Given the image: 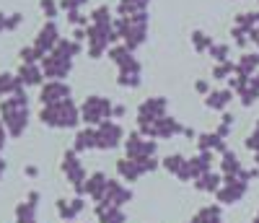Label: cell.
<instances>
[{
	"instance_id": "6",
	"label": "cell",
	"mask_w": 259,
	"mask_h": 223,
	"mask_svg": "<svg viewBox=\"0 0 259 223\" xmlns=\"http://www.w3.org/2000/svg\"><path fill=\"white\" fill-rule=\"evenodd\" d=\"M246 190H249V182H244L241 176H223V184L215 192V197H218V203H223V205H236L244 200Z\"/></svg>"
},
{
	"instance_id": "40",
	"label": "cell",
	"mask_w": 259,
	"mask_h": 223,
	"mask_svg": "<svg viewBox=\"0 0 259 223\" xmlns=\"http://www.w3.org/2000/svg\"><path fill=\"white\" fill-rule=\"evenodd\" d=\"M21 18H24V16H18V13H11V16L6 18V31H13V29H18Z\"/></svg>"
},
{
	"instance_id": "47",
	"label": "cell",
	"mask_w": 259,
	"mask_h": 223,
	"mask_svg": "<svg viewBox=\"0 0 259 223\" xmlns=\"http://www.w3.org/2000/svg\"><path fill=\"white\" fill-rule=\"evenodd\" d=\"M6 174V161H3V156H0V176Z\"/></svg>"
},
{
	"instance_id": "42",
	"label": "cell",
	"mask_w": 259,
	"mask_h": 223,
	"mask_svg": "<svg viewBox=\"0 0 259 223\" xmlns=\"http://www.w3.org/2000/svg\"><path fill=\"white\" fill-rule=\"evenodd\" d=\"M194 88H197L200 94H210V83L207 81H197V83H194Z\"/></svg>"
},
{
	"instance_id": "11",
	"label": "cell",
	"mask_w": 259,
	"mask_h": 223,
	"mask_svg": "<svg viewBox=\"0 0 259 223\" xmlns=\"http://www.w3.org/2000/svg\"><path fill=\"white\" fill-rule=\"evenodd\" d=\"M60 29H57V24L55 21H47L45 26L39 29V34H36V42H34V47L39 50V55L41 57H47L50 52H55V47L60 44Z\"/></svg>"
},
{
	"instance_id": "21",
	"label": "cell",
	"mask_w": 259,
	"mask_h": 223,
	"mask_svg": "<svg viewBox=\"0 0 259 223\" xmlns=\"http://www.w3.org/2000/svg\"><path fill=\"white\" fill-rule=\"evenodd\" d=\"M117 174H119L122 182H138L143 176V169H140V164L135 159H127L124 156V159L117 161Z\"/></svg>"
},
{
	"instance_id": "20",
	"label": "cell",
	"mask_w": 259,
	"mask_h": 223,
	"mask_svg": "<svg viewBox=\"0 0 259 223\" xmlns=\"http://www.w3.org/2000/svg\"><path fill=\"white\" fill-rule=\"evenodd\" d=\"M85 203H83V197H73V200H57V213L62 220H75L80 213H83Z\"/></svg>"
},
{
	"instance_id": "1",
	"label": "cell",
	"mask_w": 259,
	"mask_h": 223,
	"mask_svg": "<svg viewBox=\"0 0 259 223\" xmlns=\"http://www.w3.org/2000/svg\"><path fill=\"white\" fill-rule=\"evenodd\" d=\"M0 117H3V125H6L11 138L24 135L26 125H29V99H26V94L18 91V94L0 101Z\"/></svg>"
},
{
	"instance_id": "41",
	"label": "cell",
	"mask_w": 259,
	"mask_h": 223,
	"mask_svg": "<svg viewBox=\"0 0 259 223\" xmlns=\"http://www.w3.org/2000/svg\"><path fill=\"white\" fill-rule=\"evenodd\" d=\"M68 21H70V24H75V26H85V16L80 11H70L68 13Z\"/></svg>"
},
{
	"instance_id": "31",
	"label": "cell",
	"mask_w": 259,
	"mask_h": 223,
	"mask_svg": "<svg viewBox=\"0 0 259 223\" xmlns=\"http://www.w3.org/2000/svg\"><path fill=\"white\" fill-rule=\"evenodd\" d=\"M55 52L73 60L75 55H80V42H75V39H60V44L55 47Z\"/></svg>"
},
{
	"instance_id": "45",
	"label": "cell",
	"mask_w": 259,
	"mask_h": 223,
	"mask_svg": "<svg viewBox=\"0 0 259 223\" xmlns=\"http://www.w3.org/2000/svg\"><path fill=\"white\" fill-rule=\"evenodd\" d=\"M24 171H26V176H36V174H39V169H36V166H26Z\"/></svg>"
},
{
	"instance_id": "16",
	"label": "cell",
	"mask_w": 259,
	"mask_h": 223,
	"mask_svg": "<svg viewBox=\"0 0 259 223\" xmlns=\"http://www.w3.org/2000/svg\"><path fill=\"white\" fill-rule=\"evenodd\" d=\"M140 76H143V68H140V62L133 57V60H127L124 65H119L117 83L124 86V88H138L140 86Z\"/></svg>"
},
{
	"instance_id": "22",
	"label": "cell",
	"mask_w": 259,
	"mask_h": 223,
	"mask_svg": "<svg viewBox=\"0 0 259 223\" xmlns=\"http://www.w3.org/2000/svg\"><path fill=\"white\" fill-rule=\"evenodd\" d=\"M18 78L24 86H39L41 78H45V70H41V65H36V62H21Z\"/></svg>"
},
{
	"instance_id": "13",
	"label": "cell",
	"mask_w": 259,
	"mask_h": 223,
	"mask_svg": "<svg viewBox=\"0 0 259 223\" xmlns=\"http://www.w3.org/2000/svg\"><path fill=\"white\" fill-rule=\"evenodd\" d=\"M36 210H39V192L31 190L16 205V223H36Z\"/></svg>"
},
{
	"instance_id": "36",
	"label": "cell",
	"mask_w": 259,
	"mask_h": 223,
	"mask_svg": "<svg viewBox=\"0 0 259 223\" xmlns=\"http://www.w3.org/2000/svg\"><path fill=\"white\" fill-rule=\"evenodd\" d=\"M210 57L218 60V62H226L228 60V44H212V47H210Z\"/></svg>"
},
{
	"instance_id": "9",
	"label": "cell",
	"mask_w": 259,
	"mask_h": 223,
	"mask_svg": "<svg viewBox=\"0 0 259 223\" xmlns=\"http://www.w3.org/2000/svg\"><path fill=\"white\" fill-rule=\"evenodd\" d=\"M70 65H73L70 57H62L57 52H50L47 57H41V70H45V78L50 81H62L70 73Z\"/></svg>"
},
{
	"instance_id": "25",
	"label": "cell",
	"mask_w": 259,
	"mask_h": 223,
	"mask_svg": "<svg viewBox=\"0 0 259 223\" xmlns=\"http://www.w3.org/2000/svg\"><path fill=\"white\" fill-rule=\"evenodd\" d=\"M221 184H223V176L221 174H215V171H207V174H202L200 179H194V190H200V192H210V195H215L221 190Z\"/></svg>"
},
{
	"instance_id": "26",
	"label": "cell",
	"mask_w": 259,
	"mask_h": 223,
	"mask_svg": "<svg viewBox=\"0 0 259 223\" xmlns=\"http://www.w3.org/2000/svg\"><path fill=\"white\" fill-rule=\"evenodd\" d=\"M221 171H223V176H241L244 166H241L239 156H236L233 151H226V153H223V159H221Z\"/></svg>"
},
{
	"instance_id": "19",
	"label": "cell",
	"mask_w": 259,
	"mask_h": 223,
	"mask_svg": "<svg viewBox=\"0 0 259 223\" xmlns=\"http://www.w3.org/2000/svg\"><path fill=\"white\" fill-rule=\"evenodd\" d=\"M106 182H109V176H106L104 171H94L89 179H85V195H89L94 203H101L104 190H106Z\"/></svg>"
},
{
	"instance_id": "35",
	"label": "cell",
	"mask_w": 259,
	"mask_h": 223,
	"mask_svg": "<svg viewBox=\"0 0 259 223\" xmlns=\"http://www.w3.org/2000/svg\"><path fill=\"white\" fill-rule=\"evenodd\" d=\"M91 18H94V24H114V21H112V11L106 8V6H99L91 13Z\"/></svg>"
},
{
	"instance_id": "4",
	"label": "cell",
	"mask_w": 259,
	"mask_h": 223,
	"mask_svg": "<svg viewBox=\"0 0 259 223\" xmlns=\"http://www.w3.org/2000/svg\"><path fill=\"white\" fill-rule=\"evenodd\" d=\"M114 117V106L109 99H104V96H89L83 101L80 106V120L85 125H104V122H109Z\"/></svg>"
},
{
	"instance_id": "24",
	"label": "cell",
	"mask_w": 259,
	"mask_h": 223,
	"mask_svg": "<svg viewBox=\"0 0 259 223\" xmlns=\"http://www.w3.org/2000/svg\"><path fill=\"white\" fill-rule=\"evenodd\" d=\"M91 148H96V130L94 127L78 130L75 132V140H73V151L75 153H83V151H91Z\"/></svg>"
},
{
	"instance_id": "18",
	"label": "cell",
	"mask_w": 259,
	"mask_h": 223,
	"mask_svg": "<svg viewBox=\"0 0 259 223\" xmlns=\"http://www.w3.org/2000/svg\"><path fill=\"white\" fill-rule=\"evenodd\" d=\"M212 171V153L210 151H200L197 156H192L189 159V174H192V182L200 179L202 174Z\"/></svg>"
},
{
	"instance_id": "32",
	"label": "cell",
	"mask_w": 259,
	"mask_h": 223,
	"mask_svg": "<svg viewBox=\"0 0 259 223\" xmlns=\"http://www.w3.org/2000/svg\"><path fill=\"white\" fill-rule=\"evenodd\" d=\"M239 96H241V104H244V106H251V104L259 99V88L254 86V81H251V78H249V83L239 91Z\"/></svg>"
},
{
	"instance_id": "28",
	"label": "cell",
	"mask_w": 259,
	"mask_h": 223,
	"mask_svg": "<svg viewBox=\"0 0 259 223\" xmlns=\"http://www.w3.org/2000/svg\"><path fill=\"white\" fill-rule=\"evenodd\" d=\"M231 99H233V91H231V88H223V91H210L207 99H205V106L221 112V109H226V106L231 104Z\"/></svg>"
},
{
	"instance_id": "44",
	"label": "cell",
	"mask_w": 259,
	"mask_h": 223,
	"mask_svg": "<svg viewBox=\"0 0 259 223\" xmlns=\"http://www.w3.org/2000/svg\"><path fill=\"white\" fill-rule=\"evenodd\" d=\"M124 115H127V106L117 104V106H114V117H124Z\"/></svg>"
},
{
	"instance_id": "12",
	"label": "cell",
	"mask_w": 259,
	"mask_h": 223,
	"mask_svg": "<svg viewBox=\"0 0 259 223\" xmlns=\"http://www.w3.org/2000/svg\"><path fill=\"white\" fill-rule=\"evenodd\" d=\"M161 117H166V99L163 96H153L140 104L138 109V125H150V122H158Z\"/></svg>"
},
{
	"instance_id": "14",
	"label": "cell",
	"mask_w": 259,
	"mask_h": 223,
	"mask_svg": "<svg viewBox=\"0 0 259 223\" xmlns=\"http://www.w3.org/2000/svg\"><path fill=\"white\" fill-rule=\"evenodd\" d=\"M133 200V190L130 187H124L122 182H117V179H109L106 182V190H104V197H101V203H109V205H124V203H130Z\"/></svg>"
},
{
	"instance_id": "48",
	"label": "cell",
	"mask_w": 259,
	"mask_h": 223,
	"mask_svg": "<svg viewBox=\"0 0 259 223\" xmlns=\"http://www.w3.org/2000/svg\"><path fill=\"white\" fill-rule=\"evenodd\" d=\"M256 169H259V153H256Z\"/></svg>"
},
{
	"instance_id": "39",
	"label": "cell",
	"mask_w": 259,
	"mask_h": 223,
	"mask_svg": "<svg viewBox=\"0 0 259 223\" xmlns=\"http://www.w3.org/2000/svg\"><path fill=\"white\" fill-rule=\"evenodd\" d=\"M246 148L254 151V153H259V120H256V127L251 130V135L246 138Z\"/></svg>"
},
{
	"instance_id": "17",
	"label": "cell",
	"mask_w": 259,
	"mask_h": 223,
	"mask_svg": "<svg viewBox=\"0 0 259 223\" xmlns=\"http://www.w3.org/2000/svg\"><path fill=\"white\" fill-rule=\"evenodd\" d=\"M96 220L99 223H127V213L119 205H109V203H96Z\"/></svg>"
},
{
	"instance_id": "10",
	"label": "cell",
	"mask_w": 259,
	"mask_h": 223,
	"mask_svg": "<svg viewBox=\"0 0 259 223\" xmlns=\"http://www.w3.org/2000/svg\"><path fill=\"white\" fill-rule=\"evenodd\" d=\"M70 99V86L65 81H47L45 86L39 88V101L41 106H50V104H60V101H68Z\"/></svg>"
},
{
	"instance_id": "43",
	"label": "cell",
	"mask_w": 259,
	"mask_h": 223,
	"mask_svg": "<svg viewBox=\"0 0 259 223\" xmlns=\"http://www.w3.org/2000/svg\"><path fill=\"white\" fill-rule=\"evenodd\" d=\"M6 138H8V130H6V125L0 122V151L6 148Z\"/></svg>"
},
{
	"instance_id": "3",
	"label": "cell",
	"mask_w": 259,
	"mask_h": 223,
	"mask_svg": "<svg viewBox=\"0 0 259 223\" xmlns=\"http://www.w3.org/2000/svg\"><path fill=\"white\" fill-rule=\"evenodd\" d=\"M119 39L114 24H91L89 29H85V44H89V57L99 60L106 47H112V44Z\"/></svg>"
},
{
	"instance_id": "49",
	"label": "cell",
	"mask_w": 259,
	"mask_h": 223,
	"mask_svg": "<svg viewBox=\"0 0 259 223\" xmlns=\"http://www.w3.org/2000/svg\"><path fill=\"white\" fill-rule=\"evenodd\" d=\"M62 223H73V220H62Z\"/></svg>"
},
{
	"instance_id": "27",
	"label": "cell",
	"mask_w": 259,
	"mask_h": 223,
	"mask_svg": "<svg viewBox=\"0 0 259 223\" xmlns=\"http://www.w3.org/2000/svg\"><path fill=\"white\" fill-rule=\"evenodd\" d=\"M189 223H223L221 205H205V208H200Z\"/></svg>"
},
{
	"instance_id": "34",
	"label": "cell",
	"mask_w": 259,
	"mask_h": 223,
	"mask_svg": "<svg viewBox=\"0 0 259 223\" xmlns=\"http://www.w3.org/2000/svg\"><path fill=\"white\" fill-rule=\"evenodd\" d=\"M231 73H236V62H231V60H226V62H221L218 68L212 70V78H231Z\"/></svg>"
},
{
	"instance_id": "7",
	"label": "cell",
	"mask_w": 259,
	"mask_h": 223,
	"mask_svg": "<svg viewBox=\"0 0 259 223\" xmlns=\"http://www.w3.org/2000/svg\"><path fill=\"white\" fill-rule=\"evenodd\" d=\"M122 140H124L122 125H117V122L109 120V122H104V125L96 127V148L99 151H112V148L122 145Z\"/></svg>"
},
{
	"instance_id": "5",
	"label": "cell",
	"mask_w": 259,
	"mask_h": 223,
	"mask_svg": "<svg viewBox=\"0 0 259 223\" xmlns=\"http://www.w3.org/2000/svg\"><path fill=\"white\" fill-rule=\"evenodd\" d=\"M60 166H62L65 179L73 184L75 195L83 197V195H85V179H89V176H85V169H83V164H80V159H78V153H75V151H65Z\"/></svg>"
},
{
	"instance_id": "8",
	"label": "cell",
	"mask_w": 259,
	"mask_h": 223,
	"mask_svg": "<svg viewBox=\"0 0 259 223\" xmlns=\"http://www.w3.org/2000/svg\"><path fill=\"white\" fill-rule=\"evenodd\" d=\"M124 153L127 159H150V156H156V140H145V135H140V132H133V135H127L124 140Z\"/></svg>"
},
{
	"instance_id": "50",
	"label": "cell",
	"mask_w": 259,
	"mask_h": 223,
	"mask_svg": "<svg viewBox=\"0 0 259 223\" xmlns=\"http://www.w3.org/2000/svg\"><path fill=\"white\" fill-rule=\"evenodd\" d=\"M256 44H259V42H256Z\"/></svg>"
},
{
	"instance_id": "15",
	"label": "cell",
	"mask_w": 259,
	"mask_h": 223,
	"mask_svg": "<svg viewBox=\"0 0 259 223\" xmlns=\"http://www.w3.org/2000/svg\"><path fill=\"white\" fill-rule=\"evenodd\" d=\"M161 166H163L168 174H174L179 182H192V174H189V159H184L182 153H171V156H166V159L161 161Z\"/></svg>"
},
{
	"instance_id": "23",
	"label": "cell",
	"mask_w": 259,
	"mask_h": 223,
	"mask_svg": "<svg viewBox=\"0 0 259 223\" xmlns=\"http://www.w3.org/2000/svg\"><path fill=\"white\" fill-rule=\"evenodd\" d=\"M197 145H200V151H210V153H226L228 148H226V138L223 135H218V132H202V135H197Z\"/></svg>"
},
{
	"instance_id": "29",
	"label": "cell",
	"mask_w": 259,
	"mask_h": 223,
	"mask_svg": "<svg viewBox=\"0 0 259 223\" xmlns=\"http://www.w3.org/2000/svg\"><path fill=\"white\" fill-rule=\"evenodd\" d=\"M24 83H21V78L18 76H11V73H3L0 76V96H13V94H18V91H24L21 88Z\"/></svg>"
},
{
	"instance_id": "33",
	"label": "cell",
	"mask_w": 259,
	"mask_h": 223,
	"mask_svg": "<svg viewBox=\"0 0 259 223\" xmlns=\"http://www.w3.org/2000/svg\"><path fill=\"white\" fill-rule=\"evenodd\" d=\"M192 44H194V50H197V52H210L212 39H210L205 31H194V34H192Z\"/></svg>"
},
{
	"instance_id": "30",
	"label": "cell",
	"mask_w": 259,
	"mask_h": 223,
	"mask_svg": "<svg viewBox=\"0 0 259 223\" xmlns=\"http://www.w3.org/2000/svg\"><path fill=\"white\" fill-rule=\"evenodd\" d=\"M259 68V55H241V60L236 62V73H241V76H249Z\"/></svg>"
},
{
	"instance_id": "2",
	"label": "cell",
	"mask_w": 259,
	"mask_h": 223,
	"mask_svg": "<svg viewBox=\"0 0 259 223\" xmlns=\"http://www.w3.org/2000/svg\"><path fill=\"white\" fill-rule=\"evenodd\" d=\"M39 120H41V125H47V127L68 130V127H75V125L80 122V109L68 99V101H60V104L41 106Z\"/></svg>"
},
{
	"instance_id": "37",
	"label": "cell",
	"mask_w": 259,
	"mask_h": 223,
	"mask_svg": "<svg viewBox=\"0 0 259 223\" xmlns=\"http://www.w3.org/2000/svg\"><path fill=\"white\" fill-rule=\"evenodd\" d=\"M41 62V55H39V50L36 47H24L21 50V62Z\"/></svg>"
},
{
	"instance_id": "46",
	"label": "cell",
	"mask_w": 259,
	"mask_h": 223,
	"mask_svg": "<svg viewBox=\"0 0 259 223\" xmlns=\"http://www.w3.org/2000/svg\"><path fill=\"white\" fill-rule=\"evenodd\" d=\"M6 18H8V16L0 13V31H6Z\"/></svg>"
},
{
	"instance_id": "38",
	"label": "cell",
	"mask_w": 259,
	"mask_h": 223,
	"mask_svg": "<svg viewBox=\"0 0 259 223\" xmlns=\"http://www.w3.org/2000/svg\"><path fill=\"white\" fill-rule=\"evenodd\" d=\"M39 6H41V11H45V16H47L50 21L57 16V8H60V6L55 3V0H39Z\"/></svg>"
}]
</instances>
